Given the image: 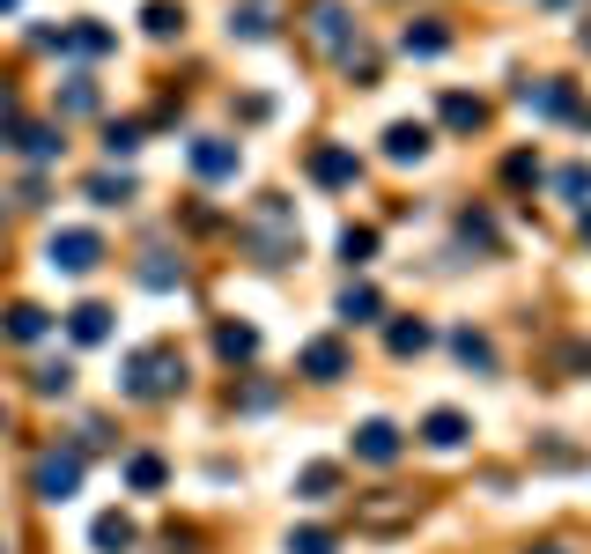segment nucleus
Returning <instances> with one entry per match:
<instances>
[{
    "mask_svg": "<svg viewBox=\"0 0 591 554\" xmlns=\"http://www.w3.org/2000/svg\"><path fill=\"white\" fill-rule=\"evenodd\" d=\"M97 259H104V244L89 237V229H60V237H52V266H60V274H89Z\"/></svg>",
    "mask_w": 591,
    "mask_h": 554,
    "instance_id": "nucleus-1",
    "label": "nucleus"
},
{
    "mask_svg": "<svg viewBox=\"0 0 591 554\" xmlns=\"http://www.w3.org/2000/svg\"><path fill=\"white\" fill-rule=\"evenodd\" d=\"M82 488V458L74 451H52L45 466H37V495H45V503H60V495H74Z\"/></svg>",
    "mask_w": 591,
    "mask_h": 554,
    "instance_id": "nucleus-2",
    "label": "nucleus"
},
{
    "mask_svg": "<svg viewBox=\"0 0 591 554\" xmlns=\"http://www.w3.org/2000/svg\"><path fill=\"white\" fill-rule=\"evenodd\" d=\"M126 540H133L126 518H97V547H126Z\"/></svg>",
    "mask_w": 591,
    "mask_h": 554,
    "instance_id": "nucleus-11",
    "label": "nucleus"
},
{
    "mask_svg": "<svg viewBox=\"0 0 591 554\" xmlns=\"http://www.w3.org/2000/svg\"><path fill=\"white\" fill-rule=\"evenodd\" d=\"M429 444H436V451L466 444V422H459V414H429Z\"/></svg>",
    "mask_w": 591,
    "mask_h": 554,
    "instance_id": "nucleus-7",
    "label": "nucleus"
},
{
    "mask_svg": "<svg viewBox=\"0 0 591 554\" xmlns=\"http://www.w3.org/2000/svg\"><path fill=\"white\" fill-rule=\"evenodd\" d=\"M104 148H111V156H133V148H141V133H133V126H111Z\"/></svg>",
    "mask_w": 591,
    "mask_h": 554,
    "instance_id": "nucleus-16",
    "label": "nucleus"
},
{
    "mask_svg": "<svg viewBox=\"0 0 591 554\" xmlns=\"http://www.w3.org/2000/svg\"><path fill=\"white\" fill-rule=\"evenodd\" d=\"M355 451H362V458H377V466H385V458H399V436H392L385 422H370V429L355 436Z\"/></svg>",
    "mask_w": 591,
    "mask_h": 554,
    "instance_id": "nucleus-4",
    "label": "nucleus"
},
{
    "mask_svg": "<svg viewBox=\"0 0 591 554\" xmlns=\"http://www.w3.org/2000/svg\"><path fill=\"white\" fill-rule=\"evenodd\" d=\"M0 422H8V414H0Z\"/></svg>",
    "mask_w": 591,
    "mask_h": 554,
    "instance_id": "nucleus-20",
    "label": "nucleus"
},
{
    "mask_svg": "<svg viewBox=\"0 0 591 554\" xmlns=\"http://www.w3.org/2000/svg\"><path fill=\"white\" fill-rule=\"evenodd\" d=\"M67 385H74L67 362H45V370H37V392H67Z\"/></svg>",
    "mask_w": 591,
    "mask_h": 554,
    "instance_id": "nucleus-12",
    "label": "nucleus"
},
{
    "mask_svg": "<svg viewBox=\"0 0 591 554\" xmlns=\"http://www.w3.org/2000/svg\"><path fill=\"white\" fill-rule=\"evenodd\" d=\"M111 333V311L104 303H82V311H74V340H104Z\"/></svg>",
    "mask_w": 591,
    "mask_h": 554,
    "instance_id": "nucleus-5",
    "label": "nucleus"
},
{
    "mask_svg": "<svg viewBox=\"0 0 591 554\" xmlns=\"http://www.w3.org/2000/svg\"><path fill=\"white\" fill-rule=\"evenodd\" d=\"M193 163L207 170V178H230V170H237V148H230V141H200Z\"/></svg>",
    "mask_w": 591,
    "mask_h": 554,
    "instance_id": "nucleus-3",
    "label": "nucleus"
},
{
    "mask_svg": "<svg viewBox=\"0 0 591 554\" xmlns=\"http://www.w3.org/2000/svg\"><path fill=\"white\" fill-rule=\"evenodd\" d=\"M340 311H348V318H370L377 296H370V289H348V296H340Z\"/></svg>",
    "mask_w": 591,
    "mask_h": 554,
    "instance_id": "nucleus-15",
    "label": "nucleus"
},
{
    "mask_svg": "<svg viewBox=\"0 0 591 554\" xmlns=\"http://www.w3.org/2000/svg\"><path fill=\"white\" fill-rule=\"evenodd\" d=\"M148 30L170 37V30H178V8H163V0H156V8H148Z\"/></svg>",
    "mask_w": 591,
    "mask_h": 554,
    "instance_id": "nucleus-17",
    "label": "nucleus"
},
{
    "mask_svg": "<svg viewBox=\"0 0 591 554\" xmlns=\"http://www.w3.org/2000/svg\"><path fill=\"white\" fill-rule=\"evenodd\" d=\"M385 148H392L399 163H407V156H422V148H429V133H422V126H392V133H385Z\"/></svg>",
    "mask_w": 591,
    "mask_h": 554,
    "instance_id": "nucleus-6",
    "label": "nucleus"
},
{
    "mask_svg": "<svg viewBox=\"0 0 591 554\" xmlns=\"http://www.w3.org/2000/svg\"><path fill=\"white\" fill-rule=\"evenodd\" d=\"M296 554H333V540L326 532H296Z\"/></svg>",
    "mask_w": 591,
    "mask_h": 554,
    "instance_id": "nucleus-18",
    "label": "nucleus"
},
{
    "mask_svg": "<svg viewBox=\"0 0 591 554\" xmlns=\"http://www.w3.org/2000/svg\"><path fill=\"white\" fill-rule=\"evenodd\" d=\"M303 370H311V377H333V370H340V348H326V340H318V348L303 355Z\"/></svg>",
    "mask_w": 591,
    "mask_h": 554,
    "instance_id": "nucleus-10",
    "label": "nucleus"
},
{
    "mask_svg": "<svg viewBox=\"0 0 591 554\" xmlns=\"http://www.w3.org/2000/svg\"><path fill=\"white\" fill-rule=\"evenodd\" d=\"M392 348L414 355V348H429V333H422V326H392Z\"/></svg>",
    "mask_w": 591,
    "mask_h": 554,
    "instance_id": "nucleus-14",
    "label": "nucleus"
},
{
    "mask_svg": "<svg viewBox=\"0 0 591 554\" xmlns=\"http://www.w3.org/2000/svg\"><path fill=\"white\" fill-rule=\"evenodd\" d=\"M8 333L15 340H37V333H45V311H30V303H23V311H8Z\"/></svg>",
    "mask_w": 591,
    "mask_h": 554,
    "instance_id": "nucleus-9",
    "label": "nucleus"
},
{
    "mask_svg": "<svg viewBox=\"0 0 591 554\" xmlns=\"http://www.w3.org/2000/svg\"><path fill=\"white\" fill-rule=\"evenodd\" d=\"M0 8H15V0H0Z\"/></svg>",
    "mask_w": 591,
    "mask_h": 554,
    "instance_id": "nucleus-19",
    "label": "nucleus"
},
{
    "mask_svg": "<svg viewBox=\"0 0 591 554\" xmlns=\"http://www.w3.org/2000/svg\"><path fill=\"white\" fill-rule=\"evenodd\" d=\"M444 119H451V126H481V104H473V97H451Z\"/></svg>",
    "mask_w": 591,
    "mask_h": 554,
    "instance_id": "nucleus-13",
    "label": "nucleus"
},
{
    "mask_svg": "<svg viewBox=\"0 0 591 554\" xmlns=\"http://www.w3.org/2000/svg\"><path fill=\"white\" fill-rule=\"evenodd\" d=\"M318 178H326V185H348V178H355V156H340V148H326V156H318Z\"/></svg>",
    "mask_w": 591,
    "mask_h": 554,
    "instance_id": "nucleus-8",
    "label": "nucleus"
}]
</instances>
